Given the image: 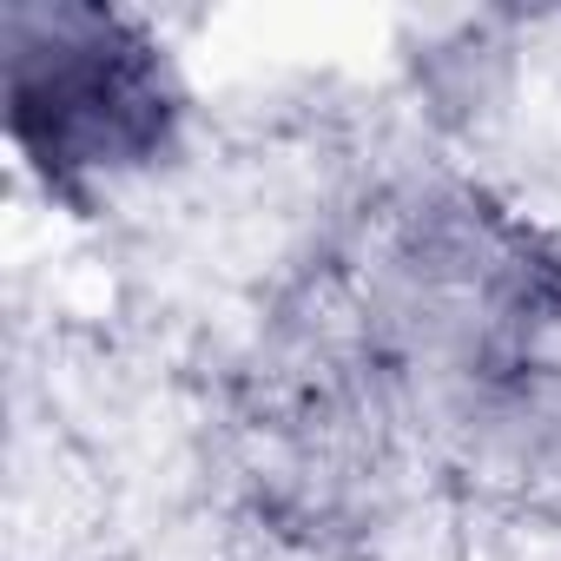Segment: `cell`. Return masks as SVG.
<instances>
[{"label": "cell", "instance_id": "cell-1", "mask_svg": "<svg viewBox=\"0 0 561 561\" xmlns=\"http://www.w3.org/2000/svg\"><path fill=\"white\" fill-rule=\"evenodd\" d=\"M8 133L47 185L139 172L179 126V87L159 47L100 8H8Z\"/></svg>", "mask_w": 561, "mask_h": 561}]
</instances>
